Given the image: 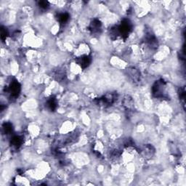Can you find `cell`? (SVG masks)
Masks as SVG:
<instances>
[{
  "mask_svg": "<svg viewBox=\"0 0 186 186\" xmlns=\"http://www.w3.org/2000/svg\"><path fill=\"white\" fill-rule=\"evenodd\" d=\"M2 129L5 134H10L13 130V127H12V124L9 122H5L2 126Z\"/></svg>",
  "mask_w": 186,
  "mask_h": 186,
  "instance_id": "cell-9",
  "label": "cell"
},
{
  "mask_svg": "<svg viewBox=\"0 0 186 186\" xmlns=\"http://www.w3.org/2000/svg\"><path fill=\"white\" fill-rule=\"evenodd\" d=\"M129 71V75H130L131 78H132V79H133V80H135V81L138 80L139 76H140V74H139V72L137 71L136 69H130Z\"/></svg>",
  "mask_w": 186,
  "mask_h": 186,
  "instance_id": "cell-11",
  "label": "cell"
},
{
  "mask_svg": "<svg viewBox=\"0 0 186 186\" xmlns=\"http://www.w3.org/2000/svg\"><path fill=\"white\" fill-rule=\"evenodd\" d=\"M102 23L98 19H94L90 23L89 30L91 31L92 34H98L101 30Z\"/></svg>",
  "mask_w": 186,
  "mask_h": 186,
  "instance_id": "cell-5",
  "label": "cell"
},
{
  "mask_svg": "<svg viewBox=\"0 0 186 186\" xmlns=\"http://www.w3.org/2000/svg\"><path fill=\"white\" fill-rule=\"evenodd\" d=\"M125 107H127V108H130L133 106V101H132L131 98H129V97H127V98H125L124 100V105Z\"/></svg>",
  "mask_w": 186,
  "mask_h": 186,
  "instance_id": "cell-13",
  "label": "cell"
},
{
  "mask_svg": "<svg viewBox=\"0 0 186 186\" xmlns=\"http://www.w3.org/2000/svg\"><path fill=\"white\" fill-rule=\"evenodd\" d=\"M20 85L17 80L14 79L9 84V87H7V92L10 95L11 98H16L18 97L20 93Z\"/></svg>",
  "mask_w": 186,
  "mask_h": 186,
  "instance_id": "cell-3",
  "label": "cell"
},
{
  "mask_svg": "<svg viewBox=\"0 0 186 186\" xmlns=\"http://www.w3.org/2000/svg\"><path fill=\"white\" fill-rule=\"evenodd\" d=\"M76 62L78 63L82 69H86L90 66L92 62V58L89 55H82L76 59Z\"/></svg>",
  "mask_w": 186,
  "mask_h": 186,
  "instance_id": "cell-4",
  "label": "cell"
},
{
  "mask_svg": "<svg viewBox=\"0 0 186 186\" xmlns=\"http://www.w3.org/2000/svg\"><path fill=\"white\" fill-rule=\"evenodd\" d=\"M23 144V139L20 136H14L11 139V145L15 148H19Z\"/></svg>",
  "mask_w": 186,
  "mask_h": 186,
  "instance_id": "cell-7",
  "label": "cell"
},
{
  "mask_svg": "<svg viewBox=\"0 0 186 186\" xmlns=\"http://www.w3.org/2000/svg\"><path fill=\"white\" fill-rule=\"evenodd\" d=\"M39 7L42 9H47L50 7V4L47 1H39Z\"/></svg>",
  "mask_w": 186,
  "mask_h": 186,
  "instance_id": "cell-12",
  "label": "cell"
},
{
  "mask_svg": "<svg viewBox=\"0 0 186 186\" xmlns=\"http://www.w3.org/2000/svg\"><path fill=\"white\" fill-rule=\"evenodd\" d=\"M47 106L48 109H50V111H55L56 108L58 107L57 100H56L55 98H53V97L49 98V100H47Z\"/></svg>",
  "mask_w": 186,
  "mask_h": 186,
  "instance_id": "cell-6",
  "label": "cell"
},
{
  "mask_svg": "<svg viewBox=\"0 0 186 186\" xmlns=\"http://www.w3.org/2000/svg\"><path fill=\"white\" fill-rule=\"evenodd\" d=\"M8 35V32L7 28H4V27H1V39L2 41L6 39Z\"/></svg>",
  "mask_w": 186,
  "mask_h": 186,
  "instance_id": "cell-14",
  "label": "cell"
},
{
  "mask_svg": "<svg viewBox=\"0 0 186 186\" xmlns=\"http://www.w3.org/2000/svg\"><path fill=\"white\" fill-rule=\"evenodd\" d=\"M117 28L119 36L125 39L129 36L131 31H132V23H131L129 20L124 19L121 23L120 25L118 26Z\"/></svg>",
  "mask_w": 186,
  "mask_h": 186,
  "instance_id": "cell-2",
  "label": "cell"
},
{
  "mask_svg": "<svg viewBox=\"0 0 186 186\" xmlns=\"http://www.w3.org/2000/svg\"><path fill=\"white\" fill-rule=\"evenodd\" d=\"M165 82L163 80H158L155 82L152 87V93L155 98H164L165 95Z\"/></svg>",
  "mask_w": 186,
  "mask_h": 186,
  "instance_id": "cell-1",
  "label": "cell"
},
{
  "mask_svg": "<svg viewBox=\"0 0 186 186\" xmlns=\"http://www.w3.org/2000/svg\"><path fill=\"white\" fill-rule=\"evenodd\" d=\"M54 77L56 80L61 82V81H63L65 77H66V74H65V72L63 71V69H59V70H58L57 71L55 72Z\"/></svg>",
  "mask_w": 186,
  "mask_h": 186,
  "instance_id": "cell-10",
  "label": "cell"
},
{
  "mask_svg": "<svg viewBox=\"0 0 186 186\" xmlns=\"http://www.w3.org/2000/svg\"><path fill=\"white\" fill-rule=\"evenodd\" d=\"M69 15L66 12L65 13H61L60 15H58V20L61 23V24H65L69 20Z\"/></svg>",
  "mask_w": 186,
  "mask_h": 186,
  "instance_id": "cell-8",
  "label": "cell"
}]
</instances>
